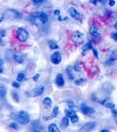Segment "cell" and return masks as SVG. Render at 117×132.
<instances>
[{"label":"cell","instance_id":"cell-17","mask_svg":"<svg viewBox=\"0 0 117 132\" xmlns=\"http://www.w3.org/2000/svg\"><path fill=\"white\" fill-rule=\"evenodd\" d=\"M13 58H14V60H16V62H17L19 63H20L21 64V63H23V59L21 56L17 55H14Z\"/></svg>","mask_w":117,"mask_h":132},{"label":"cell","instance_id":"cell-21","mask_svg":"<svg viewBox=\"0 0 117 132\" xmlns=\"http://www.w3.org/2000/svg\"><path fill=\"white\" fill-rule=\"evenodd\" d=\"M66 73L68 75V77L69 78L70 80H72L73 79H74V76L72 73L71 72V71L70 69H68L67 68V70H66Z\"/></svg>","mask_w":117,"mask_h":132},{"label":"cell","instance_id":"cell-15","mask_svg":"<svg viewBox=\"0 0 117 132\" xmlns=\"http://www.w3.org/2000/svg\"><path fill=\"white\" fill-rule=\"evenodd\" d=\"M93 48V46H92V45L90 43H88L86 44L83 46L82 50H83V51L84 52H86V51H88L89 50H92Z\"/></svg>","mask_w":117,"mask_h":132},{"label":"cell","instance_id":"cell-25","mask_svg":"<svg viewBox=\"0 0 117 132\" xmlns=\"http://www.w3.org/2000/svg\"><path fill=\"white\" fill-rule=\"evenodd\" d=\"M24 78V75L23 73H20L18 75V76L16 78V80L19 82H21L23 80V79Z\"/></svg>","mask_w":117,"mask_h":132},{"label":"cell","instance_id":"cell-23","mask_svg":"<svg viewBox=\"0 0 117 132\" xmlns=\"http://www.w3.org/2000/svg\"><path fill=\"white\" fill-rule=\"evenodd\" d=\"M105 106L107 108H109L110 109H113V108L115 107V105L113 103L111 102H108V103L105 104Z\"/></svg>","mask_w":117,"mask_h":132},{"label":"cell","instance_id":"cell-19","mask_svg":"<svg viewBox=\"0 0 117 132\" xmlns=\"http://www.w3.org/2000/svg\"><path fill=\"white\" fill-rule=\"evenodd\" d=\"M62 124H63V125L66 127L67 126H69V119L67 117H65L63 118V119L62 120Z\"/></svg>","mask_w":117,"mask_h":132},{"label":"cell","instance_id":"cell-27","mask_svg":"<svg viewBox=\"0 0 117 132\" xmlns=\"http://www.w3.org/2000/svg\"><path fill=\"white\" fill-rule=\"evenodd\" d=\"M12 97L13 98V99L15 100V101L16 102H18L19 101V95H17V94L16 93V91H15L14 92L12 93Z\"/></svg>","mask_w":117,"mask_h":132},{"label":"cell","instance_id":"cell-31","mask_svg":"<svg viewBox=\"0 0 117 132\" xmlns=\"http://www.w3.org/2000/svg\"><path fill=\"white\" fill-rule=\"evenodd\" d=\"M92 50H93V53L94 54V56H95L96 57L98 58V52H97V51L96 50L94 49L93 48L92 49Z\"/></svg>","mask_w":117,"mask_h":132},{"label":"cell","instance_id":"cell-5","mask_svg":"<svg viewBox=\"0 0 117 132\" xmlns=\"http://www.w3.org/2000/svg\"><path fill=\"white\" fill-rule=\"evenodd\" d=\"M61 61V56L60 52H56L52 55L50 57V61L53 64H59Z\"/></svg>","mask_w":117,"mask_h":132},{"label":"cell","instance_id":"cell-20","mask_svg":"<svg viewBox=\"0 0 117 132\" xmlns=\"http://www.w3.org/2000/svg\"><path fill=\"white\" fill-rule=\"evenodd\" d=\"M6 93V91L5 89V88L4 87L1 86L0 87V95H1V98H2L3 97H4Z\"/></svg>","mask_w":117,"mask_h":132},{"label":"cell","instance_id":"cell-29","mask_svg":"<svg viewBox=\"0 0 117 132\" xmlns=\"http://www.w3.org/2000/svg\"><path fill=\"white\" fill-rule=\"evenodd\" d=\"M111 37L115 41H117V33H111Z\"/></svg>","mask_w":117,"mask_h":132},{"label":"cell","instance_id":"cell-46","mask_svg":"<svg viewBox=\"0 0 117 132\" xmlns=\"http://www.w3.org/2000/svg\"><path fill=\"white\" fill-rule=\"evenodd\" d=\"M114 27H115V29H116L117 30V23H116L114 25Z\"/></svg>","mask_w":117,"mask_h":132},{"label":"cell","instance_id":"cell-39","mask_svg":"<svg viewBox=\"0 0 117 132\" xmlns=\"http://www.w3.org/2000/svg\"><path fill=\"white\" fill-rule=\"evenodd\" d=\"M115 4V2L113 0V1H110V2L109 3V5L110 6H113Z\"/></svg>","mask_w":117,"mask_h":132},{"label":"cell","instance_id":"cell-9","mask_svg":"<svg viewBox=\"0 0 117 132\" xmlns=\"http://www.w3.org/2000/svg\"><path fill=\"white\" fill-rule=\"evenodd\" d=\"M56 83L58 86L61 87L64 85V80L63 75L59 74L56 78Z\"/></svg>","mask_w":117,"mask_h":132},{"label":"cell","instance_id":"cell-40","mask_svg":"<svg viewBox=\"0 0 117 132\" xmlns=\"http://www.w3.org/2000/svg\"><path fill=\"white\" fill-rule=\"evenodd\" d=\"M4 18V15L2 14V13H0V21H1V22H2V19Z\"/></svg>","mask_w":117,"mask_h":132},{"label":"cell","instance_id":"cell-11","mask_svg":"<svg viewBox=\"0 0 117 132\" xmlns=\"http://www.w3.org/2000/svg\"><path fill=\"white\" fill-rule=\"evenodd\" d=\"M81 111L83 113L86 115L88 114L93 113L94 112V110L91 107L87 106H82L81 108Z\"/></svg>","mask_w":117,"mask_h":132},{"label":"cell","instance_id":"cell-48","mask_svg":"<svg viewBox=\"0 0 117 132\" xmlns=\"http://www.w3.org/2000/svg\"><path fill=\"white\" fill-rule=\"evenodd\" d=\"M2 67H1V73H2Z\"/></svg>","mask_w":117,"mask_h":132},{"label":"cell","instance_id":"cell-38","mask_svg":"<svg viewBox=\"0 0 117 132\" xmlns=\"http://www.w3.org/2000/svg\"><path fill=\"white\" fill-rule=\"evenodd\" d=\"M53 13H54L55 15H59L60 13V11L59 10H56L54 11Z\"/></svg>","mask_w":117,"mask_h":132},{"label":"cell","instance_id":"cell-35","mask_svg":"<svg viewBox=\"0 0 117 132\" xmlns=\"http://www.w3.org/2000/svg\"><path fill=\"white\" fill-rule=\"evenodd\" d=\"M32 1L35 3H41L44 1V0H32Z\"/></svg>","mask_w":117,"mask_h":132},{"label":"cell","instance_id":"cell-3","mask_svg":"<svg viewBox=\"0 0 117 132\" xmlns=\"http://www.w3.org/2000/svg\"><path fill=\"white\" fill-rule=\"evenodd\" d=\"M16 36L19 41L24 42L28 39L29 34L26 30L22 28H19L17 30Z\"/></svg>","mask_w":117,"mask_h":132},{"label":"cell","instance_id":"cell-34","mask_svg":"<svg viewBox=\"0 0 117 132\" xmlns=\"http://www.w3.org/2000/svg\"><path fill=\"white\" fill-rule=\"evenodd\" d=\"M6 32L5 30H3L1 31V37H4L6 36Z\"/></svg>","mask_w":117,"mask_h":132},{"label":"cell","instance_id":"cell-47","mask_svg":"<svg viewBox=\"0 0 117 132\" xmlns=\"http://www.w3.org/2000/svg\"><path fill=\"white\" fill-rule=\"evenodd\" d=\"M67 18H67V16L65 17L64 19H63V21L66 20V19H67Z\"/></svg>","mask_w":117,"mask_h":132},{"label":"cell","instance_id":"cell-45","mask_svg":"<svg viewBox=\"0 0 117 132\" xmlns=\"http://www.w3.org/2000/svg\"><path fill=\"white\" fill-rule=\"evenodd\" d=\"M101 132H109V130H107V129H104V130H101Z\"/></svg>","mask_w":117,"mask_h":132},{"label":"cell","instance_id":"cell-32","mask_svg":"<svg viewBox=\"0 0 117 132\" xmlns=\"http://www.w3.org/2000/svg\"><path fill=\"white\" fill-rule=\"evenodd\" d=\"M12 85L13 87H14L15 88H19V87H20V85H19V83L15 82H12Z\"/></svg>","mask_w":117,"mask_h":132},{"label":"cell","instance_id":"cell-18","mask_svg":"<svg viewBox=\"0 0 117 132\" xmlns=\"http://www.w3.org/2000/svg\"><path fill=\"white\" fill-rule=\"evenodd\" d=\"M59 108L58 106H56L54 108L53 110V111L52 113V117L53 118H56L57 115L59 114Z\"/></svg>","mask_w":117,"mask_h":132},{"label":"cell","instance_id":"cell-28","mask_svg":"<svg viewBox=\"0 0 117 132\" xmlns=\"http://www.w3.org/2000/svg\"><path fill=\"white\" fill-rule=\"evenodd\" d=\"M78 120L79 119H78V117L76 115L73 116L70 118V121L72 123H75L76 122H78Z\"/></svg>","mask_w":117,"mask_h":132},{"label":"cell","instance_id":"cell-10","mask_svg":"<svg viewBox=\"0 0 117 132\" xmlns=\"http://www.w3.org/2000/svg\"><path fill=\"white\" fill-rule=\"evenodd\" d=\"M43 104L46 109H50L51 107L52 104L51 100L49 97H46L43 100Z\"/></svg>","mask_w":117,"mask_h":132},{"label":"cell","instance_id":"cell-6","mask_svg":"<svg viewBox=\"0 0 117 132\" xmlns=\"http://www.w3.org/2000/svg\"><path fill=\"white\" fill-rule=\"evenodd\" d=\"M98 28L96 25L93 24L91 27L89 29V32L91 35L94 37L97 40V41H100L101 39L100 35L97 33Z\"/></svg>","mask_w":117,"mask_h":132},{"label":"cell","instance_id":"cell-12","mask_svg":"<svg viewBox=\"0 0 117 132\" xmlns=\"http://www.w3.org/2000/svg\"><path fill=\"white\" fill-rule=\"evenodd\" d=\"M69 108L70 111H74L75 112H78L79 111V109L73 102H69L68 103Z\"/></svg>","mask_w":117,"mask_h":132},{"label":"cell","instance_id":"cell-16","mask_svg":"<svg viewBox=\"0 0 117 132\" xmlns=\"http://www.w3.org/2000/svg\"><path fill=\"white\" fill-rule=\"evenodd\" d=\"M49 47L51 49H56L59 48V46H58L52 40H50L49 41Z\"/></svg>","mask_w":117,"mask_h":132},{"label":"cell","instance_id":"cell-24","mask_svg":"<svg viewBox=\"0 0 117 132\" xmlns=\"http://www.w3.org/2000/svg\"><path fill=\"white\" fill-rule=\"evenodd\" d=\"M76 115V114L75 113L74 111H68L67 112H66V116L68 118H71L73 116Z\"/></svg>","mask_w":117,"mask_h":132},{"label":"cell","instance_id":"cell-22","mask_svg":"<svg viewBox=\"0 0 117 132\" xmlns=\"http://www.w3.org/2000/svg\"><path fill=\"white\" fill-rule=\"evenodd\" d=\"M43 89H44V87H43L40 89H38L37 90L35 91V95L36 96H39L42 95V94L43 93Z\"/></svg>","mask_w":117,"mask_h":132},{"label":"cell","instance_id":"cell-44","mask_svg":"<svg viewBox=\"0 0 117 132\" xmlns=\"http://www.w3.org/2000/svg\"><path fill=\"white\" fill-rule=\"evenodd\" d=\"M3 62H4L2 60V59H1V60H0V66H2L3 64Z\"/></svg>","mask_w":117,"mask_h":132},{"label":"cell","instance_id":"cell-41","mask_svg":"<svg viewBox=\"0 0 117 132\" xmlns=\"http://www.w3.org/2000/svg\"><path fill=\"white\" fill-rule=\"evenodd\" d=\"M98 1H99V0H93V3L94 4V5H96L97 3V2H98Z\"/></svg>","mask_w":117,"mask_h":132},{"label":"cell","instance_id":"cell-37","mask_svg":"<svg viewBox=\"0 0 117 132\" xmlns=\"http://www.w3.org/2000/svg\"><path fill=\"white\" fill-rule=\"evenodd\" d=\"M112 113L113 114L115 117H117V111L116 109H112Z\"/></svg>","mask_w":117,"mask_h":132},{"label":"cell","instance_id":"cell-26","mask_svg":"<svg viewBox=\"0 0 117 132\" xmlns=\"http://www.w3.org/2000/svg\"><path fill=\"white\" fill-rule=\"evenodd\" d=\"M9 127H10V128H12V129H14L15 130L18 129L19 128L18 125L15 122H12V123H11Z\"/></svg>","mask_w":117,"mask_h":132},{"label":"cell","instance_id":"cell-42","mask_svg":"<svg viewBox=\"0 0 117 132\" xmlns=\"http://www.w3.org/2000/svg\"><path fill=\"white\" fill-rule=\"evenodd\" d=\"M106 101V100H103V101H99V103H100L102 105H105Z\"/></svg>","mask_w":117,"mask_h":132},{"label":"cell","instance_id":"cell-1","mask_svg":"<svg viewBox=\"0 0 117 132\" xmlns=\"http://www.w3.org/2000/svg\"><path fill=\"white\" fill-rule=\"evenodd\" d=\"M10 118L12 119L22 125L27 124L30 120L28 114L24 111L12 113L10 115Z\"/></svg>","mask_w":117,"mask_h":132},{"label":"cell","instance_id":"cell-7","mask_svg":"<svg viewBox=\"0 0 117 132\" xmlns=\"http://www.w3.org/2000/svg\"><path fill=\"white\" fill-rule=\"evenodd\" d=\"M68 12L72 18L77 20H80L81 16L80 14L74 7H70L68 9Z\"/></svg>","mask_w":117,"mask_h":132},{"label":"cell","instance_id":"cell-8","mask_svg":"<svg viewBox=\"0 0 117 132\" xmlns=\"http://www.w3.org/2000/svg\"><path fill=\"white\" fill-rule=\"evenodd\" d=\"M96 124L94 122H89L88 123L86 124L85 125L83 126L80 129V131L84 132V131H89L92 130L96 127Z\"/></svg>","mask_w":117,"mask_h":132},{"label":"cell","instance_id":"cell-4","mask_svg":"<svg viewBox=\"0 0 117 132\" xmlns=\"http://www.w3.org/2000/svg\"><path fill=\"white\" fill-rule=\"evenodd\" d=\"M31 17L33 19H39L42 23H45L48 21V17L47 15L43 12H33L30 15Z\"/></svg>","mask_w":117,"mask_h":132},{"label":"cell","instance_id":"cell-33","mask_svg":"<svg viewBox=\"0 0 117 132\" xmlns=\"http://www.w3.org/2000/svg\"><path fill=\"white\" fill-rule=\"evenodd\" d=\"M53 117H43V120H44L45 121H47L48 120L51 119L52 118H53Z\"/></svg>","mask_w":117,"mask_h":132},{"label":"cell","instance_id":"cell-2","mask_svg":"<svg viewBox=\"0 0 117 132\" xmlns=\"http://www.w3.org/2000/svg\"><path fill=\"white\" fill-rule=\"evenodd\" d=\"M71 39L75 45L79 46L84 43V35L80 31H74L71 36Z\"/></svg>","mask_w":117,"mask_h":132},{"label":"cell","instance_id":"cell-13","mask_svg":"<svg viewBox=\"0 0 117 132\" xmlns=\"http://www.w3.org/2000/svg\"><path fill=\"white\" fill-rule=\"evenodd\" d=\"M48 129L49 131L51 132H60L59 128H58L57 126L55 123L51 124L49 127Z\"/></svg>","mask_w":117,"mask_h":132},{"label":"cell","instance_id":"cell-43","mask_svg":"<svg viewBox=\"0 0 117 132\" xmlns=\"http://www.w3.org/2000/svg\"><path fill=\"white\" fill-rule=\"evenodd\" d=\"M58 20L59 21H60V22L63 20V19H62L61 16H59V17L58 18Z\"/></svg>","mask_w":117,"mask_h":132},{"label":"cell","instance_id":"cell-49","mask_svg":"<svg viewBox=\"0 0 117 132\" xmlns=\"http://www.w3.org/2000/svg\"><path fill=\"white\" fill-rule=\"evenodd\" d=\"M109 1H113V0H109Z\"/></svg>","mask_w":117,"mask_h":132},{"label":"cell","instance_id":"cell-30","mask_svg":"<svg viewBox=\"0 0 117 132\" xmlns=\"http://www.w3.org/2000/svg\"><path fill=\"white\" fill-rule=\"evenodd\" d=\"M39 76H40V75L39 73H37L33 77V80L35 82H37V81L38 80V79H39Z\"/></svg>","mask_w":117,"mask_h":132},{"label":"cell","instance_id":"cell-36","mask_svg":"<svg viewBox=\"0 0 117 132\" xmlns=\"http://www.w3.org/2000/svg\"><path fill=\"white\" fill-rule=\"evenodd\" d=\"M74 69L75 70V71H76V72H79V71H80V68L79 66H75V67H74Z\"/></svg>","mask_w":117,"mask_h":132},{"label":"cell","instance_id":"cell-14","mask_svg":"<svg viewBox=\"0 0 117 132\" xmlns=\"http://www.w3.org/2000/svg\"><path fill=\"white\" fill-rule=\"evenodd\" d=\"M86 83V81L83 78H80V79L76 80L74 82V84L76 85H84Z\"/></svg>","mask_w":117,"mask_h":132}]
</instances>
